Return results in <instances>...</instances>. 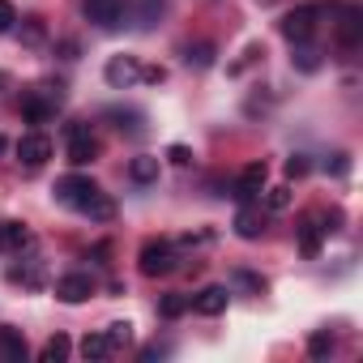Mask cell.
<instances>
[{
	"instance_id": "1",
	"label": "cell",
	"mask_w": 363,
	"mask_h": 363,
	"mask_svg": "<svg viewBox=\"0 0 363 363\" xmlns=\"http://www.w3.org/2000/svg\"><path fill=\"white\" fill-rule=\"evenodd\" d=\"M137 265H141L145 278H167L175 269V248L167 240H145L141 252H137Z\"/></svg>"
},
{
	"instance_id": "2",
	"label": "cell",
	"mask_w": 363,
	"mask_h": 363,
	"mask_svg": "<svg viewBox=\"0 0 363 363\" xmlns=\"http://www.w3.org/2000/svg\"><path fill=\"white\" fill-rule=\"evenodd\" d=\"M56 201L60 206H69V210H86V201L99 193V184H94V179L90 175H65V179H56Z\"/></svg>"
},
{
	"instance_id": "3",
	"label": "cell",
	"mask_w": 363,
	"mask_h": 363,
	"mask_svg": "<svg viewBox=\"0 0 363 363\" xmlns=\"http://www.w3.org/2000/svg\"><path fill=\"white\" fill-rule=\"evenodd\" d=\"M320 13H325V9H316V5H299V9H291V13L282 18V35H286L291 43H308V39L316 35Z\"/></svg>"
},
{
	"instance_id": "4",
	"label": "cell",
	"mask_w": 363,
	"mask_h": 363,
	"mask_svg": "<svg viewBox=\"0 0 363 363\" xmlns=\"http://www.w3.org/2000/svg\"><path fill=\"white\" fill-rule=\"evenodd\" d=\"M94 154H99V141L90 137V128L86 124H69V162L86 167V162H94Z\"/></svg>"
},
{
	"instance_id": "5",
	"label": "cell",
	"mask_w": 363,
	"mask_h": 363,
	"mask_svg": "<svg viewBox=\"0 0 363 363\" xmlns=\"http://www.w3.org/2000/svg\"><path fill=\"white\" fill-rule=\"evenodd\" d=\"M82 9H86V18H90L94 26L116 30L120 18H124V0H82Z\"/></svg>"
},
{
	"instance_id": "6",
	"label": "cell",
	"mask_w": 363,
	"mask_h": 363,
	"mask_svg": "<svg viewBox=\"0 0 363 363\" xmlns=\"http://www.w3.org/2000/svg\"><path fill=\"white\" fill-rule=\"evenodd\" d=\"M265 179H269V167H265V162H248V167L240 171V179H235V197H240V201H252V197L265 189Z\"/></svg>"
},
{
	"instance_id": "7",
	"label": "cell",
	"mask_w": 363,
	"mask_h": 363,
	"mask_svg": "<svg viewBox=\"0 0 363 363\" xmlns=\"http://www.w3.org/2000/svg\"><path fill=\"white\" fill-rule=\"evenodd\" d=\"M18 158L35 171V167H43V162L52 158V141H48L43 133H26V137L18 141Z\"/></svg>"
},
{
	"instance_id": "8",
	"label": "cell",
	"mask_w": 363,
	"mask_h": 363,
	"mask_svg": "<svg viewBox=\"0 0 363 363\" xmlns=\"http://www.w3.org/2000/svg\"><path fill=\"white\" fill-rule=\"evenodd\" d=\"M90 295H94L90 274H65V278L56 282V299H65V303H86Z\"/></svg>"
},
{
	"instance_id": "9",
	"label": "cell",
	"mask_w": 363,
	"mask_h": 363,
	"mask_svg": "<svg viewBox=\"0 0 363 363\" xmlns=\"http://www.w3.org/2000/svg\"><path fill=\"white\" fill-rule=\"evenodd\" d=\"M56 103H60V94H56V99H48V94L30 90V94L22 99V120H30V124H48V120L56 116Z\"/></svg>"
},
{
	"instance_id": "10",
	"label": "cell",
	"mask_w": 363,
	"mask_h": 363,
	"mask_svg": "<svg viewBox=\"0 0 363 363\" xmlns=\"http://www.w3.org/2000/svg\"><path fill=\"white\" fill-rule=\"evenodd\" d=\"M137 77H141V65H137L133 56H111V60H107V82H111V86L124 90V86H133Z\"/></svg>"
},
{
	"instance_id": "11",
	"label": "cell",
	"mask_w": 363,
	"mask_h": 363,
	"mask_svg": "<svg viewBox=\"0 0 363 363\" xmlns=\"http://www.w3.org/2000/svg\"><path fill=\"white\" fill-rule=\"evenodd\" d=\"M227 299H231L227 286H206L201 295H193V308H197L201 316H223V312H227Z\"/></svg>"
},
{
	"instance_id": "12",
	"label": "cell",
	"mask_w": 363,
	"mask_h": 363,
	"mask_svg": "<svg viewBox=\"0 0 363 363\" xmlns=\"http://www.w3.org/2000/svg\"><path fill=\"white\" fill-rule=\"evenodd\" d=\"M337 35H342V43H346V48H354V43L363 39V9H359V5H346V9H342Z\"/></svg>"
},
{
	"instance_id": "13",
	"label": "cell",
	"mask_w": 363,
	"mask_h": 363,
	"mask_svg": "<svg viewBox=\"0 0 363 363\" xmlns=\"http://www.w3.org/2000/svg\"><path fill=\"white\" fill-rule=\"evenodd\" d=\"M0 359H9V363H26V337L22 329H0Z\"/></svg>"
},
{
	"instance_id": "14",
	"label": "cell",
	"mask_w": 363,
	"mask_h": 363,
	"mask_svg": "<svg viewBox=\"0 0 363 363\" xmlns=\"http://www.w3.org/2000/svg\"><path fill=\"white\" fill-rule=\"evenodd\" d=\"M30 244V231L22 223H0V252H22Z\"/></svg>"
},
{
	"instance_id": "15",
	"label": "cell",
	"mask_w": 363,
	"mask_h": 363,
	"mask_svg": "<svg viewBox=\"0 0 363 363\" xmlns=\"http://www.w3.org/2000/svg\"><path fill=\"white\" fill-rule=\"evenodd\" d=\"M320 235H325V218H308V223L299 227V248H303V257H316V252H320Z\"/></svg>"
},
{
	"instance_id": "16",
	"label": "cell",
	"mask_w": 363,
	"mask_h": 363,
	"mask_svg": "<svg viewBox=\"0 0 363 363\" xmlns=\"http://www.w3.org/2000/svg\"><path fill=\"white\" fill-rule=\"evenodd\" d=\"M128 179H133V184H154V179H158V158H150V154L133 158L128 162Z\"/></svg>"
},
{
	"instance_id": "17",
	"label": "cell",
	"mask_w": 363,
	"mask_h": 363,
	"mask_svg": "<svg viewBox=\"0 0 363 363\" xmlns=\"http://www.w3.org/2000/svg\"><path fill=\"white\" fill-rule=\"evenodd\" d=\"M235 231H240V240H257V235L265 231V218H261L257 210H248V206H244V210L235 214Z\"/></svg>"
},
{
	"instance_id": "18",
	"label": "cell",
	"mask_w": 363,
	"mask_h": 363,
	"mask_svg": "<svg viewBox=\"0 0 363 363\" xmlns=\"http://www.w3.org/2000/svg\"><path fill=\"white\" fill-rule=\"evenodd\" d=\"M82 214H90L94 223H111V218H116V201H111L107 193H94V197L86 201V210H82Z\"/></svg>"
},
{
	"instance_id": "19",
	"label": "cell",
	"mask_w": 363,
	"mask_h": 363,
	"mask_svg": "<svg viewBox=\"0 0 363 363\" xmlns=\"http://www.w3.org/2000/svg\"><path fill=\"white\" fill-rule=\"evenodd\" d=\"M107 354H111V342H107V333H86V337H82V359L99 363V359H107Z\"/></svg>"
},
{
	"instance_id": "20",
	"label": "cell",
	"mask_w": 363,
	"mask_h": 363,
	"mask_svg": "<svg viewBox=\"0 0 363 363\" xmlns=\"http://www.w3.org/2000/svg\"><path fill=\"white\" fill-rule=\"evenodd\" d=\"M184 65L189 69H210L214 65V43H189L184 48Z\"/></svg>"
},
{
	"instance_id": "21",
	"label": "cell",
	"mask_w": 363,
	"mask_h": 363,
	"mask_svg": "<svg viewBox=\"0 0 363 363\" xmlns=\"http://www.w3.org/2000/svg\"><path fill=\"white\" fill-rule=\"evenodd\" d=\"M69 350H73V342H69L65 333H56V337H48V346H43V363H60V359H69Z\"/></svg>"
},
{
	"instance_id": "22",
	"label": "cell",
	"mask_w": 363,
	"mask_h": 363,
	"mask_svg": "<svg viewBox=\"0 0 363 363\" xmlns=\"http://www.w3.org/2000/svg\"><path fill=\"white\" fill-rule=\"evenodd\" d=\"M193 308V295H167L162 303H158V312L167 316V320H175V316H184Z\"/></svg>"
},
{
	"instance_id": "23",
	"label": "cell",
	"mask_w": 363,
	"mask_h": 363,
	"mask_svg": "<svg viewBox=\"0 0 363 363\" xmlns=\"http://www.w3.org/2000/svg\"><path fill=\"white\" fill-rule=\"evenodd\" d=\"M295 69L316 73V69H320V52H316V48H308V43H295Z\"/></svg>"
},
{
	"instance_id": "24",
	"label": "cell",
	"mask_w": 363,
	"mask_h": 363,
	"mask_svg": "<svg viewBox=\"0 0 363 363\" xmlns=\"http://www.w3.org/2000/svg\"><path fill=\"white\" fill-rule=\"evenodd\" d=\"M261 193H265V206H269L274 214L291 210V189H286V184H278V189H261Z\"/></svg>"
},
{
	"instance_id": "25",
	"label": "cell",
	"mask_w": 363,
	"mask_h": 363,
	"mask_svg": "<svg viewBox=\"0 0 363 363\" xmlns=\"http://www.w3.org/2000/svg\"><path fill=\"white\" fill-rule=\"evenodd\" d=\"M107 342H111V350L128 346V342H133V325H128V320H116V325H107Z\"/></svg>"
},
{
	"instance_id": "26",
	"label": "cell",
	"mask_w": 363,
	"mask_h": 363,
	"mask_svg": "<svg viewBox=\"0 0 363 363\" xmlns=\"http://www.w3.org/2000/svg\"><path fill=\"white\" fill-rule=\"evenodd\" d=\"M329 350H333V333H312V337H308V354H312V359H325Z\"/></svg>"
},
{
	"instance_id": "27",
	"label": "cell",
	"mask_w": 363,
	"mask_h": 363,
	"mask_svg": "<svg viewBox=\"0 0 363 363\" xmlns=\"http://www.w3.org/2000/svg\"><path fill=\"white\" fill-rule=\"evenodd\" d=\"M308 171H312V162H308L303 154H291V158H286V175H291V179H303Z\"/></svg>"
},
{
	"instance_id": "28",
	"label": "cell",
	"mask_w": 363,
	"mask_h": 363,
	"mask_svg": "<svg viewBox=\"0 0 363 363\" xmlns=\"http://www.w3.org/2000/svg\"><path fill=\"white\" fill-rule=\"evenodd\" d=\"M13 22H18V9L9 5V0H0V35L13 30Z\"/></svg>"
},
{
	"instance_id": "29",
	"label": "cell",
	"mask_w": 363,
	"mask_h": 363,
	"mask_svg": "<svg viewBox=\"0 0 363 363\" xmlns=\"http://www.w3.org/2000/svg\"><path fill=\"white\" fill-rule=\"evenodd\" d=\"M167 158H171L175 167H189V162H193V150H189V145H171V150H167Z\"/></svg>"
},
{
	"instance_id": "30",
	"label": "cell",
	"mask_w": 363,
	"mask_h": 363,
	"mask_svg": "<svg viewBox=\"0 0 363 363\" xmlns=\"http://www.w3.org/2000/svg\"><path fill=\"white\" fill-rule=\"evenodd\" d=\"M329 171H333V175H346V171H350V154H333Z\"/></svg>"
},
{
	"instance_id": "31",
	"label": "cell",
	"mask_w": 363,
	"mask_h": 363,
	"mask_svg": "<svg viewBox=\"0 0 363 363\" xmlns=\"http://www.w3.org/2000/svg\"><path fill=\"white\" fill-rule=\"evenodd\" d=\"M5 150H9V141H5V137H0V154H5Z\"/></svg>"
}]
</instances>
